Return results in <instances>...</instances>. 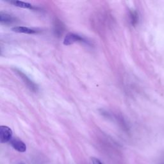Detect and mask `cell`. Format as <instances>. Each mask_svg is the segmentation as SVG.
I'll list each match as a JSON object with an SVG mask.
<instances>
[{
	"label": "cell",
	"instance_id": "6da1fadb",
	"mask_svg": "<svg viewBox=\"0 0 164 164\" xmlns=\"http://www.w3.org/2000/svg\"><path fill=\"white\" fill-rule=\"evenodd\" d=\"M12 136V131L7 126H0V142L1 143H7L10 141Z\"/></svg>",
	"mask_w": 164,
	"mask_h": 164
},
{
	"label": "cell",
	"instance_id": "7a4b0ae2",
	"mask_svg": "<svg viewBox=\"0 0 164 164\" xmlns=\"http://www.w3.org/2000/svg\"><path fill=\"white\" fill-rule=\"evenodd\" d=\"M77 42H86V41L84 37L78 34H74V33H69L64 38V44L65 46H69Z\"/></svg>",
	"mask_w": 164,
	"mask_h": 164
},
{
	"label": "cell",
	"instance_id": "3957f363",
	"mask_svg": "<svg viewBox=\"0 0 164 164\" xmlns=\"http://www.w3.org/2000/svg\"><path fill=\"white\" fill-rule=\"evenodd\" d=\"M10 144L13 148L21 153H24L26 151V146L21 140L18 138H14L11 139Z\"/></svg>",
	"mask_w": 164,
	"mask_h": 164
},
{
	"label": "cell",
	"instance_id": "277c9868",
	"mask_svg": "<svg viewBox=\"0 0 164 164\" xmlns=\"http://www.w3.org/2000/svg\"><path fill=\"white\" fill-rule=\"evenodd\" d=\"M16 73H17L19 76H20V77L22 78V80H23L24 81V82L25 83V84L28 86V88L31 90L32 91L34 92H37V90H38V87H37V85L33 82L25 74H24L23 72L20 71L16 69L15 70Z\"/></svg>",
	"mask_w": 164,
	"mask_h": 164
},
{
	"label": "cell",
	"instance_id": "5b68a950",
	"mask_svg": "<svg viewBox=\"0 0 164 164\" xmlns=\"http://www.w3.org/2000/svg\"><path fill=\"white\" fill-rule=\"evenodd\" d=\"M12 30L16 33H22V34H34L38 32L35 30H33L31 28H28V27L25 26H15L12 28Z\"/></svg>",
	"mask_w": 164,
	"mask_h": 164
},
{
	"label": "cell",
	"instance_id": "8992f818",
	"mask_svg": "<svg viewBox=\"0 0 164 164\" xmlns=\"http://www.w3.org/2000/svg\"><path fill=\"white\" fill-rule=\"evenodd\" d=\"M10 3L13 5L15 7H18L20 8H27V9H34L33 5L30 3H26L24 2H21V1H16V0H12V1L9 2Z\"/></svg>",
	"mask_w": 164,
	"mask_h": 164
},
{
	"label": "cell",
	"instance_id": "52a82bcc",
	"mask_svg": "<svg viewBox=\"0 0 164 164\" xmlns=\"http://www.w3.org/2000/svg\"><path fill=\"white\" fill-rule=\"evenodd\" d=\"M0 21H1L2 24L8 25L14 23L15 19L12 15L1 12V14H0Z\"/></svg>",
	"mask_w": 164,
	"mask_h": 164
},
{
	"label": "cell",
	"instance_id": "ba28073f",
	"mask_svg": "<svg viewBox=\"0 0 164 164\" xmlns=\"http://www.w3.org/2000/svg\"><path fill=\"white\" fill-rule=\"evenodd\" d=\"M91 160L92 164H102L101 161L100 160H98L96 158H92Z\"/></svg>",
	"mask_w": 164,
	"mask_h": 164
},
{
	"label": "cell",
	"instance_id": "9c48e42d",
	"mask_svg": "<svg viewBox=\"0 0 164 164\" xmlns=\"http://www.w3.org/2000/svg\"><path fill=\"white\" fill-rule=\"evenodd\" d=\"M19 164H25V163H19Z\"/></svg>",
	"mask_w": 164,
	"mask_h": 164
}]
</instances>
